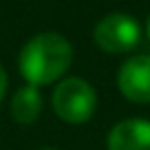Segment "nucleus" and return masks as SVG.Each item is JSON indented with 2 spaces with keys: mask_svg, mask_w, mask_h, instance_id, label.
Returning <instances> with one entry per match:
<instances>
[{
  "mask_svg": "<svg viewBox=\"0 0 150 150\" xmlns=\"http://www.w3.org/2000/svg\"><path fill=\"white\" fill-rule=\"evenodd\" d=\"M73 60V47L60 33H40L20 51V73L31 86L60 80Z\"/></svg>",
  "mask_w": 150,
  "mask_h": 150,
  "instance_id": "f257e3e1",
  "label": "nucleus"
},
{
  "mask_svg": "<svg viewBox=\"0 0 150 150\" xmlns=\"http://www.w3.org/2000/svg\"><path fill=\"white\" fill-rule=\"evenodd\" d=\"M97 108V93L80 77H66L53 91V110L69 124H84Z\"/></svg>",
  "mask_w": 150,
  "mask_h": 150,
  "instance_id": "f03ea898",
  "label": "nucleus"
},
{
  "mask_svg": "<svg viewBox=\"0 0 150 150\" xmlns=\"http://www.w3.org/2000/svg\"><path fill=\"white\" fill-rule=\"evenodd\" d=\"M95 44L108 53H126L141 40V27L132 16L110 13L97 22L93 31Z\"/></svg>",
  "mask_w": 150,
  "mask_h": 150,
  "instance_id": "7ed1b4c3",
  "label": "nucleus"
},
{
  "mask_svg": "<svg viewBox=\"0 0 150 150\" xmlns=\"http://www.w3.org/2000/svg\"><path fill=\"white\" fill-rule=\"evenodd\" d=\"M117 86L126 99L135 104L150 102V55H137L122 64Z\"/></svg>",
  "mask_w": 150,
  "mask_h": 150,
  "instance_id": "20e7f679",
  "label": "nucleus"
},
{
  "mask_svg": "<svg viewBox=\"0 0 150 150\" xmlns=\"http://www.w3.org/2000/svg\"><path fill=\"white\" fill-rule=\"evenodd\" d=\"M108 150H150V122L124 119L108 132Z\"/></svg>",
  "mask_w": 150,
  "mask_h": 150,
  "instance_id": "39448f33",
  "label": "nucleus"
},
{
  "mask_svg": "<svg viewBox=\"0 0 150 150\" xmlns=\"http://www.w3.org/2000/svg\"><path fill=\"white\" fill-rule=\"evenodd\" d=\"M42 112V95L38 86H24L11 99V117L18 124H33Z\"/></svg>",
  "mask_w": 150,
  "mask_h": 150,
  "instance_id": "423d86ee",
  "label": "nucleus"
},
{
  "mask_svg": "<svg viewBox=\"0 0 150 150\" xmlns=\"http://www.w3.org/2000/svg\"><path fill=\"white\" fill-rule=\"evenodd\" d=\"M5 93H7V73H5V69H2V64H0V102H2Z\"/></svg>",
  "mask_w": 150,
  "mask_h": 150,
  "instance_id": "0eeeda50",
  "label": "nucleus"
},
{
  "mask_svg": "<svg viewBox=\"0 0 150 150\" xmlns=\"http://www.w3.org/2000/svg\"><path fill=\"white\" fill-rule=\"evenodd\" d=\"M146 35H148V40H150V18H148V24H146Z\"/></svg>",
  "mask_w": 150,
  "mask_h": 150,
  "instance_id": "6e6552de",
  "label": "nucleus"
},
{
  "mask_svg": "<svg viewBox=\"0 0 150 150\" xmlns=\"http://www.w3.org/2000/svg\"><path fill=\"white\" fill-rule=\"evenodd\" d=\"M40 150H55V148H40Z\"/></svg>",
  "mask_w": 150,
  "mask_h": 150,
  "instance_id": "1a4fd4ad",
  "label": "nucleus"
}]
</instances>
